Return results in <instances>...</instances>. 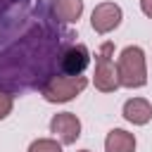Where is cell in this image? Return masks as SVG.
I'll return each instance as SVG.
<instances>
[{
  "label": "cell",
  "instance_id": "1",
  "mask_svg": "<svg viewBox=\"0 0 152 152\" xmlns=\"http://www.w3.org/2000/svg\"><path fill=\"white\" fill-rule=\"evenodd\" d=\"M116 71H119V86L121 88H142L147 83V64H145V52L140 45H126L119 52L116 59Z\"/></svg>",
  "mask_w": 152,
  "mask_h": 152
},
{
  "label": "cell",
  "instance_id": "2",
  "mask_svg": "<svg viewBox=\"0 0 152 152\" xmlns=\"http://www.w3.org/2000/svg\"><path fill=\"white\" fill-rule=\"evenodd\" d=\"M93 83L100 93H114L119 86V71H116V62H114V43L107 40L100 45L97 55H95V74H93Z\"/></svg>",
  "mask_w": 152,
  "mask_h": 152
},
{
  "label": "cell",
  "instance_id": "3",
  "mask_svg": "<svg viewBox=\"0 0 152 152\" xmlns=\"http://www.w3.org/2000/svg\"><path fill=\"white\" fill-rule=\"evenodd\" d=\"M88 86V78L81 74V76H69V74H57V76H50L40 93L48 102H69L74 100L76 95H81Z\"/></svg>",
  "mask_w": 152,
  "mask_h": 152
},
{
  "label": "cell",
  "instance_id": "4",
  "mask_svg": "<svg viewBox=\"0 0 152 152\" xmlns=\"http://www.w3.org/2000/svg\"><path fill=\"white\" fill-rule=\"evenodd\" d=\"M121 19H124L121 7H119L116 2H109V0H107V2L95 5L93 14H90V26H93L95 33L104 36V33H112L114 28H119Z\"/></svg>",
  "mask_w": 152,
  "mask_h": 152
},
{
  "label": "cell",
  "instance_id": "5",
  "mask_svg": "<svg viewBox=\"0 0 152 152\" xmlns=\"http://www.w3.org/2000/svg\"><path fill=\"white\" fill-rule=\"evenodd\" d=\"M50 133L62 145H74L81 138V119L71 112H59L50 119Z\"/></svg>",
  "mask_w": 152,
  "mask_h": 152
},
{
  "label": "cell",
  "instance_id": "6",
  "mask_svg": "<svg viewBox=\"0 0 152 152\" xmlns=\"http://www.w3.org/2000/svg\"><path fill=\"white\" fill-rule=\"evenodd\" d=\"M88 64H90V52L83 43L66 48L59 57V69H62V74H69V76H81Z\"/></svg>",
  "mask_w": 152,
  "mask_h": 152
},
{
  "label": "cell",
  "instance_id": "7",
  "mask_svg": "<svg viewBox=\"0 0 152 152\" xmlns=\"http://www.w3.org/2000/svg\"><path fill=\"white\" fill-rule=\"evenodd\" d=\"M124 119L133 126H145L150 124L152 119V104L145 100V97H131L124 102V109H121Z\"/></svg>",
  "mask_w": 152,
  "mask_h": 152
},
{
  "label": "cell",
  "instance_id": "8",
  "mask_svg": "<svg viewBox=\"0 0 152 152\" xmlns=\"http://www.w3.org/2000/svg\"><path fill=\"white\" fill-rule=\"evenodd\" d=\"M135 135L126 128H112L104 138V152H135Z\"/></svg>",
  "mask_w": 152,
  "mask_h": 152
},
{
  "label": "cell",
  "instance_id": "9",
  "mask_svg": "<svg viewBox=\"0 0 152 152\" xmlns=\"http://www.w3.org/2000/svg\"><path fill=\"white\" fill-rule=\"evenodd\" d=\"M52 14L62 24H74L83 14V0H52Z\"/></svg>",
  "mask_w": 152,
  "mask_h": 152
},
{
  "label": "cell",
  "instance_id": "10",
  "mask_svg": "<svg viewBox=\"0 0 152 152\" xmlns=\"http://www.w3.org/2000/svg\"><path fill=\"white\" fill-rule=\"evenodd\" d=\"M28 152H62V142L57 138H38L28 145Z\"/></svg>",
  "mask_w": 152,
  "mask_h": 152
},
{
  "label": "cell",
  "instance_id": "11",
  "mask_svg": "<svg viewBox=\"0 0 152 152\" xmlns=\"http://www.w3.org/2000/svg\"><path fill=\"white\" fill-rule=\"evenodd\" d=\"M12 107H14V100H12V95H7V93H0V121H2V119H7V116L12 114Z\"/></svg>",
  "mask_w": 152,
  "mask_h": 152
},
{
  "label": "cell",
  "instance_id": "12",
  "mask_svg": "<svg viewBox=\"0 0 152 152\" xmlns=\"http://www.w3.org/2000/svg\"><path fill=\"white\" fill-rule=\"evenodd\" d=\"M140 10H142V14H145V17H150V19H152V0H140Z\"/></svg>",
  "mask_w": 152,
  "mask_h": 152
},
{
  "label": "cell",
  "instance_id": "13",
  "mask_svg": "<svg viewBox=\"0 0 152 152\" xmlns=\"http://www.w3.org/2000/svg\"><path fill=\"white\" fill-rule=\"evenodd\" d=\"M78 152H90V150H78Z\"/></svg>",
  "mask_w": 152,
  "mask_h": 152
}]
</instances>
